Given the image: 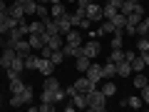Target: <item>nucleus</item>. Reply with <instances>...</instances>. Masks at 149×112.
<instances>
[{
  "mask_svg": "<svg viewBox=\"0 0 149 112\" xmlns=\"http://www.w3.org/2000/svg\"><path fill=\"white\" fill-rule=\"evenodd\" d=\"M87 110H95V112H104L107 110V95L100 87H92V90L87 92Z\"/></svg>",
  "mask_w": 149,
  "mask_h": 112,
  "instance_id": "1",
  "label": "nucleus"
},
{
  "mask_svg": "<svg viewBox=\"0 0 149 112\" xmlns=\"http://www.w3.org/2000/svg\"><path fill=\"white\" fill-rule=\"evenodd\" d=\"M85 15L90 18L92 22H100V20H104V13H102V5H100V3H90V5L85 8Z\"/></svg>",
  "mask_w": 149,
  "mask_h": 112,
  "instance_id": "2",
  "label": "nucleus"
},
{
  "mask_svg": "<svg viewBox=\"0 0 149 112\" xmlns=\"http://www.w3.org/2000/svg\"><path fill=\"white\" fill-rule=\"evenodd\" d=\"M100 52H102V45L97 43V40H90V43H82V55H85V57L95 60Z\"/></svg>",
  "mask_w": 149,
  "mask_h": 112,
  "instance_id": "3",
  "label": "nucleus"
},
{
  "mask_svg": "<svg viewBox=\"0 0 149 112\" xmlns=\"http://www.w3.org/2000/svg\"><path fill=\"white\" fill-rule=\"evenodd\" d=\"M85 75H87V80H90L92 85H100V82H102V65H97L95 60H92V65L87 67Z\"/></svg>",
  "mask_w": 149,
  "mask_h": 112,
  "instance_id": "4",
  "label": "nucleus"
},
{
  "mask_svg": "<svg viewBox=\"0 0 149 112\" xmlns=\"http://www.w3.org/2000/svg\"><path fill=\"white\" fill-rule=\"evenodd\" d=\"M22 70H25V60H22V57H15L10 67H5V72H8V80H13V77L22 75Z\"/></svg>",
  "mask_w": 149,
  "mask_h": 112,
  "instance_id": "5",
  "label": "nucleus"
},
{
  "mask_svg": "<svg viewBox=\"0 0 149 112\" xmlns=\"http://www.w3.org/2000/svg\"><path fill=\"white\" fill-rule=\"evenodd\" d=\"M37 72H40V75H45V77H50V75L55 72V65H52V60H47V57H40V60H37Z\"/></svg>",
  "mask_w": 149,
  "mask_h": 112,
  "instance_id": "6",
  "label": "nucleus"
},
{
  "mask_svg": "<svg viewBox=\"0 0 149 112\" xmlns=\"http://www.w3.org/2000/svg\"><path fill=\"white\" fill-rule=\"evenodd\" d=\"M15 52H17V57H22V60H25L27 55H30V52H35V50L30 48L27 37H22V40H17V43H15Z\"/></svg>",
  "mask_w": 149,
  "mask_h": 112,
  "instance_id": "7",
  "label": "nucleus"
},
{
  "mask_svg": "<svg viewBox=\"0 0 149 112\" xmlns=\"http://www.w3.org/2000/svg\"><path fill=\"white\" fill-rule=\"evenodd\" d=\"M55 20H57V27H60V35H65V32H67L70 27H74V25H72V13H65V15L55 18Z\"/></svg>",
  "mask_w": 149,
  "mask_h": 112,
  "instance_id": "8",
  "label": "nucleus"
},
{
  "mask_svg": "<svg viewBox=\"0 0 149 112\" xmlns=\"http://www.w3.org/2000/svg\"><path fill=\"white\" fill-rule=\"evenodd\" d=\"M15 57H17L15 48H3V55H0V65H3V67H10Z\"/></svg>",
  "mask_w": 149,
  "mask_h": 112,
  "instance_id": "9",
  "label": "nucleus"
},
{
  "mask_svg": "<svg viewBox=\"0 0 149 112\" xmlns=\"http://www.w3.org/2000/svg\"><path fill=\"white\" fill-rule=\"evenodd\" d=\"M114 75H117V62L107 60V62L102 65V80H114Z\"/></svg>",
  "mask_w": 149,
  "mask_h": 112,
  "instance_id": "10",
  "label": "nucleus"
},
{
  "mask_svg": "<svg viewBox=\"0 0 149 112\" xmlns=\"http://www.w3.org/2000/svg\"><path fill=\"white\" fill-rule=\"evenodd\" d=\"M65 43H72V45H82V32L77 30V25L70 27L67 32H65Z\"/></svg>",
  "mask_w": 149,
  "mask_h": 112,
  "instance_id": "11",
  "label": "nucleus"
},
{
  "mask_svg": "<svg viewBox=\"0 0 149 112\" xmlns=\"http://www.w3.org/2000/svg\"><path fill=\"white\" fill-rule=\"evenodd\" d=\"M5 15L15 18V20H22V18H25V10H22L20 3H10V5H8V10H5Z\"/></svg>",
  "mask_w": 149,
  "mask_h": 112,
  "instance_id": "12",
  "label": "nucleus"
},
{
  "mask_svg": "<svg viewBox=\"0 0 149 112\" xmlns=\"http://www.w3.org/2000/svg\"><path fill=\"white\" fill-rule=\"evenodd\" d=\"M62 52H65V57H80V55H82V45L65 43V45H62Z\"/></svg>",
  "mask_w": 149,
  "mask_h": 112,
  "instance_id": "13",
  "label": "nucleus"
},
{
  "mask_svg": "<svg viewBox=\"0 0 149 112\" xmlns=\"http://www.w3.org/2000/svg\"><path fill=\"white\" fill-rule=\"evenodd\" d=\"M92 87H97V85H92V82L87 80V75H85V77H80V80H74V90H77V92H85V95H87Z\"/></svg>",
  "mask_w": 149,
  "mask_h": 112,
  "instance_id": "14",
  "label": "nucleus"
},
{
  "mask_svg": "<svg viewBox=\"0 0 149 112\" xmlns=\"http://www.w3.org/2000/svg\"><path fill=\"white\" fill-rule=\"evenodd\" d=\"M27 43H30V48L37 50V52H40V48H42V45H47V43H45V37H42V35H35V32H30V35H27Z\"/></svg>",
  "mask_w": 149,
  "mask_h": 112,
  "instance_id": "15",
  "label": "nucleus"
},
{
  "mask_svg": "<svg viewBox=\"0 0 149 112\" xmlns=\"http://www.w3.org/2000/svg\"><path fill=\"white\" fill-rule=\"evenodd\" d=\"M132 75V65H129V60H119L117 62V77H129Z\"/></svg>",
  "mask_w": 149,
  "mask_h": 112,
  "instance_id": "16",
  "label": "nucleus"
},
{
  "mask_svg": "<svg viewBox=\"0 0 149 112\" xmlns=\"http://www.w3.org/2000/svg\"><path fill=\"white\" fill-rule=\"evenodd\" d=\"M15 25H17V20H15V18H10V15H5V20L0 22V35H8V32H10L13 27H15Z\"/></svg>",
  "mask_w": 149,
  "mask_h": 112,
  "instance_id": "17",
  "label": "nucleus"
},
{
  "mask_svg": "<svg viewBox=\"0 0 149 112\" xmlns=\"http://www.w3.org/2000/svg\"><path fill=\"white\" fill-rule=\"evenodd\" d=\"M129 65H132V72H144V67H147V62H144L142 55H134V57L129 60Z\"/></svg>",
  "mask_w": 149,
  "mask_h": 112,
  "instance_id": "18",
  "label": "nucleus"
},
{
  "mask_svg": "<svg viewBox=\"0 0 149 112\" xmlns=\"http://www.w3.org/2000/svg\"><path fill=\"white\" fill-rule=\"evenodd\" d=\"M27 30L35 32V35H42V32H45V20H40V18H37V20L27 22Z\"/></svg>",
  "mask_w": 149,
  "mask_h": 112,
  "instance_id": "19",
  "label": "nucleus"
},
{
  "mask_svg": "<svg viewBox=\"0 0 149 112\" xmlns=\"http://www.w3.org/2000/svg\"><path fill=\"white\" fill-rule=\"evenodd\" d=\"M90 65H92V60H90V57H85V55H80V57H74V67L80 70L82 75L87 72V67H90Z\"/></svg>",
  "mask_w": 149,
  "mask_h": 112,
  "instance_id": "20",
  "label": "nucleus"
},
{
  "mask_svg": "<svg viewBox=\"0 0 149 112\" xmlns=\"http://www.w3.org/2000/svg\"><path fill=\"white\" fill-rule=\"evenodd\" d=\"M47 45H50L52 50H60V48L65 45V35H60V32H57V35H50V37H47Z\"/></svg>",
  "mask_w": 149,
  "mask_h": 112,
  "instance_id": "21",
  "label": "nucleus"
},
{
  "mask_svg": "<svg viewBox=\"0 0 149 112\" xmlns=\"http://www.w3.org/2000/svg\"><path fill=\"white\" fill-rule=\"evenodd\" d=\"M72 102H74V110H85L87 107V95L85 92H77V95H72Z\"/></svg>",
  "mask_w": 149,
  "mask_h": 112,
  "instance_id": "22",
  "label": "nucleus"
},
{
  "mask_svg": "<svg viewBox=\"0 0 149 112\" xmlns=\"http://www.w3.org/2000/svg\"><path fill=\"white\" fill-rule=\"evenodd\" d=\"M45 32H47V35H57V32H60V27H57V20H55L52 15H50L47 20H45Z\"/></svg>",
  "mask_w": 149,
  "mask_h": 112,
  "instance_id": "23",
  "label": "nucleus"
},
{
  "mask_svg": "<svg viewBox=\"0 0 149 112\" xmlns=\"http://www.w3.org/2000/svg\"><path fill=\"white\" fill-rule=\"evenodd\" d=\"M22 10H25V18L35 15L37 13V0H25V3H22Z\"/></svg>",
  "mask_w": 149,
  "mask_h": 112,
  "instance_id": "24",
  "label": "nucleus"
},
{
  "mask_svg": "<svg viewBox=\"0 0 149 112\" xmlns=\"http://www.w3.org/2000/svg\"><path fill=\"white\" fill-rule=\"evenodd\" d=\"M25 85H27V82H22V77L17 75V77H13V80H10V92H22V90H25Z\"/></svg>",
  "mask_w": 149,
  "mask_h": 112,
  "instance_id": "25",
  "label": "nucleus"
},
{
  "mask_svg": "<svg viewBox=\"0 0 149 112\" xmlns=\"http://www.w3.org/2000/svg\"><path fill=\"white\" fill-rule=\"evenodd\" d=\"M65 13H67V8H65L62 0H60V3H55V5L50 8V15H52V18H60V15H65Z\"/></svg>",
  "mask_w": 149,
  "mask_h": 112,
  "instance_id": "26",
  "label": "nucleus"
},
{
  "mask_svg": "<svg viewBox=\"0 0 149 112\" xmlns=\"http://www.w3.org/2000/svg\"><path fill=\"white\" fill-rule=\"evenodd\" d=\"M134 48H137V52H139V55H142V52H147V50H149V37H147V35L137 37V45H134Z\"/></svg>",
  "mask_w": 149,
  "mask_h": 112,
  "instance_id": "27",
  "label": "nucleus"
},
{
  "mask_svg": "<svg viewBox=\"0 0 149 112\" xmlns=\"http://www.w3.org/2000/svg\"><path fill=\"white\" fill-rule=\"evenodd\" d=\"M100 90L104 92L107 97H112V95H114V92H117V85H114V80H104V85H102Z\"/></svg>",
  "mask_w": 149,
  "mask_h": 112,
  "instance_id": "28",
  "label": "nucleus"
},
{
  "mask_svg": "<svg viewBox=\"0 0 149 112\" xmlns=\"http://www.w3.org/2000/svg\"><path fill=\"white\" fill-rule=\"evenodd\" d=\"M124 43V30H114L112 32V48H122Z\"/></svg>",
  "mask_w": 149,
  "mask_h": 112,
  "instance_id": "29",
  "label": "nucleus"
},
{
  "mask_svg": "<svg viewBox=\"0 0 149 112\" xmlns=\"http://www.w3.org/2000/svg\"><path fill=\"white\" fill-rule=\"evenodd\" d=\"M37 60H40V55L30 52V55L25 57V70H37Z\"/></svg>",
  "mask_w": 149,
  "mask_h": 112,
  "instance_id": "30",
  "label": "nucleus"
},
{
  "mask_svg": "<svg viewBox=\"0 0 149 112\" xmlns=\"http://www.w3.org/2000/svg\"><path fill=\"white\" fill-rule=\"evenodd\" d=\"M112 22H114V30H124V25H127V15L117 13V15L112 18Z\"/></svg>",
  "mask_w": 149,
  "mask_h": 112,
  "instance_id": "31",
  "label": "nucleus"
},
{
  "mask_svg": "<svg viewBox=\"0 0 149 112\" xmlns=\"http://www.w3.org/2000/svg\"><path fill=\"white\" fill-rule=\"evenodd\" d=\"M102 13H104V20H112V18H114V15H117V8H114V5H112V3H107V5H102Z\"/></svg>",
  "mask_w": 149,
  "mask_h": 112,
  "instance_id": "32",
  "label": "nucleus"
},
{
  "mask_svg": "<svg viewBox=\"0 0 149 112\" xmlns=\"http://www.w3.org/2000/svg\"><path fill=\"white\" fill-rule=\"evenodd\" d=\"M147 82L149 80H147V75H144V72H134V87H137V90H142Z\"/></svg>",
  "mask_w": 149,
  "mask_h": 112,
  "instance_id": "33",
  "label": "nucleus"
},
{
  "mask_svg": "<svg viewBox=\"0 0 149 112\" xmlns=\"http://www.w3.org/2000/svg\"><path fill=\"white\" fill-rule=\"evenodd\" d=\"M124 105H127V107H134V110H139V107H142L144 102H142V97L132 95V97H127V100H124Z\"/></svg>",
  "mask_w": 149,
  "mask_h": 112,
  "instance_id": "34",
  "label": "nucleus"
},
{
  "mask_svg": "<svg viewBox=\"0 0 149 112\" xmlns=\"http://www.w3.org/2000/svg\"><path fill=\"white\" fill-rule=\"evenodd\" d=\"M25 105V100H22V92H13V97H10V107H22Z\"/></svg>",
  "mask_w": 149,
  "mask_h": 112,
  "instance_id": "35",
  "label": "nucleus"
},
{
  "mask_svg": "<svg viewBox=\"0 0 149 112\" xmlns=\"http://www.w3.org/2000/svg\"><path fill=\"white\" fill-rule=\"evenodd\" d=\"M40 20H47L50 18V10H47V5H42V3H37V13H35Z\"/></svg>",
  "mask_w": 149,
  "mask_h": 112,
  "instance_id": "36",
  "label": "nucleus"
},
{
  "mask_svg": "<svg viewBox=\"0 0 149 112\" xmlns=\"http://www.w3.org/2000/svg\"><path fill=\"white\" fill-rule=\"evenodd\" d=\"M32 97H35L32 87H30V85H25V90H22V100H25V105H32Z\"/></svg>",
  "mask_w": 149,
  "mask_h": 112,
  "instance_id": "37",
  "label": "nucleus"
},
{
  "mask_svg": "<svg viewBox=\"0 0 149 112\" xmlns=\"http://www.w3.org/2000/svg\"><path fill=\"white\" fill-rule=\"evenodd\" d=\"M40 100H42V102H47V105H57V102H55V92H50V90H42Z\"/></svg>",
  "mask_w": 149,
  "mask_h": 112,
  "instance_id": "38",
  "label": "nucleus"
},
{
  "mask_svg": "<svg viewBox=\"0 0 149 112\" xmlns=\"http://www.w3.org/2000/svg\"><path fill=\"white\" fill-rule=\"evenodd\" d=\"M50 60H52V65H60V62H62V60H65L62 48H60V50H52V57H50Z\"/></svg>",
  "mask_w": 149,
  "mask_h": 112,
  "instance_id": "39",
  "label": "nucleus"
},
{
  "mask_svg": "<svg viewBox=\"0 0 149 112\" xmlns=\"http://www.w3.org/2000/svg\"><path fill=\"white\" fill-rule=\"evenodd\" d=\"M100 27L104 30V35H112V32H114V22H112V20H104Z\"/></svg>",
  "mask_w": 149,
  "mask_h": 112,
  "instance_id": "40",
  "label": "nucleus"
},
{
  "mask_svg": "<svg viewBox=\"0 0 149 112\" xmlns=\"http://www.w3.org/2000/svg\"><path fill=\"white\" fill-rule=\"evenodd\" d=\"M92 25H95V22H92V20H90V18H87V15H85V18H82V20H80V25H77V27H80V30H90V27H92Z\"/></svg>",
  "mask_w": 149,
  "mask_h": 112,
  "instance_id": "41",
  "label": "nucleus"
},
{
  "mask_svg": "<svg viewBox=\"0 0 149 112\" xmlns=\"http://www.w3.org/2000/svg\"><path fill=\"white\" fill-rule=\"evenodd\" d=\"M137 5H139V3H137ZM132 10H134V5H132V3H122V8H119V13H122V15H129Z\"/></svg>",
  "mask_w": 149,
  "mask_h": 112,
  "instance_id": "42",
  "label": "nucleus"
},
{
  "mask_svg": "<svg viewBox=\"0 0 149 112\" xmlns=\"http://www.w3.org/2000/svg\"><path fill=\"white\" fill-rule=\"evenodd\" d=\"M102 35H104V30H102V27H95V30L90 27V37H92V40H97V37H102Z\"/></svg>",
  "mask_w": 149,
  "mask_h": 112,
  "instance_id": "43",
  "label": "nucleus"
},
{
  "mask_svg": "<svg viewBox=\"0 0 149 112\" xmlns=\"http://www.w3.org/2000/svg\"><path fill=\"white\" fill-rule=\"evenodd\" d=\"M142 102H144V105H149V82L142 87Z\"/></svg>",
  "mask_w": 149,
  "mask_h": 112,
  "instance_id": "44",
  "label": "nucleus"
},
{
  "mask_svg": "<svg viewBox=\"0 0 149 112\" xmlns=\"http://www.w3.org/2000/svg\"><path fill=\"white\" fill-rule=\"evenodd\" d=\"M37 110H40V112H52V110H55V105H47V102H42V105H37Z\"/></svg>",
  "mask_w": 149,
  "mask_h": 112,
  "instance_id": "45",
  "label": "nucleus"
},
{
  "mask_svg": "<svg viewBox=\"0 0 149 112\" xmlns=\"http://www.w3.org/2000/svg\"><path fill=\"white\" fill-rule=\"evenodd\" d=\"M90 3H92V0H77L74 5H77V8H87V5H90Z\"/></svg>",
  "mask_w": 149,
  "mask_h": 112,
  "instance_id": "46",
  "label": "nucleus"
},
{
  "mask_svg": "<svg viewBox=\"0 0 149 112\" xmlns=\"http://www.w3.org/2000/svg\"><path fill=\"white\" fill-rule=\"evenodd\" d=\"M109 3H112V5H114V8H117V10H119V8H122V3H124V0H109Z\"/></svg>",
  "mask_w": 149,
  "mask_h": 112,
  "instance_id": "47",
  "label": "nucleus"
},
{
  "mask_svg": "<svg viewBox=\"0 0 149 112\" xmlns=\"http://www.w3.org/2000/svg\"><path fill=\"white\" fill-rule=\"evenodd\" d=\"M8 10V3H5V0H0V13H5Z\"/></svg>",
  "mask_w": 149,
  "mask_h": 112,
  "instance_id": "48",
  "label": "nucleus"
},
{
  "mask_svg": "<svg viewBox=\"0 0 149 112\" xmlns=\"http://www.w3.org/2000/svg\"><path fill=\"white\" fill-rule=\"evenodd\" d=\"M142 57H144V62H147V67H149V50H147V52H142Z\"/></svg>",
  "mask_w": 149,
  "mask_h": 112,
  "instance_id": "49",
  "label": "nucleus"
},
{
  "mask_svg": "<svg viewBox=\"0 0 149 112\" xmlns=\"http://www.w3.org/2000/svg\"><path fill=\"white\" fill-rule=\"evenodd\" d=\"M124 3H132V5H137V3H139V0H124Z\"/></svg>",
  "mask_w": 149,
  "mask_h": 112,
  "instance_id": "50",
  "label": "nucleus"
},
{
  "mask_svg": "<svg viewBox=\"0 0 149 112\" xmlns=\"http://www.w3.org/2000/svg\"><path fill=\"white\" fill-rule=\"evenodd\" d=\"M3 20H5V13H0V22H3Z\"/></svg>",
  "mask_w": 149,
  "mask_h": 112,
  "instance_id": "51",
  "label": "nucleus"
},
{
  "mask_svg": "<svg viewBox=\"0 0 149 112\" xmlns=\"http://www.w3.org/2000/svg\"><path fill=\"white\" fill-rule=\"evenodd\" d=\"M13 3H20V5H22V3H25V0H13Z\"/></svg>",
  "mask_w": 149,
  "mask_h": 112,
  "instance_id": "52",
  "label": "nucleus"
},
{
  "mask_svg": "<svg viewBox=\"0 0 149 112\" xmlns=\"http://www.w3.org/2000/svg\"><path fill=\"white\" fill-rule=\"evenodd\" d=\"M65 3H77V0H65Z\"/></svg>",
  "mask_w": 149,
  "mask_h": 112,
  "instance_id": "53",
  "label": "nucleus"
},
{
  "mask_svg": "<svg viewBox=\"0 0 149 112\" xmlns=\"http://www.w3.org/2000/svg\"><path fill=\"white\" fill-rule=\"evenodd\" d=\"M50 3H52V5H55V3H60V0H50Z\"/></svg>",
  "mask_w": 149,
  "mask_h": 112,
  "instance_id": "54",
  "label": "nucleus"
},
{
  "mask_svg": "<svg viewBox=\"0 0 149 112\" xmlns=\"http://www.w3.org/2000/svg\"><path fill=\"white\" fill-rule=\"evenodd\" d=\"M92 3H100V0H92Z\"/></svg>",
  "mask_w": 149,
  "mask_h": 112,
  "instance_id": "55",
  "label": "nucleus"
},
{
  "mask_svg": "<svg viewBox=\"0 0 149 112\" xmlns=\"http://www.w3.org/2000/svg\"><path fill=\"white\" fill-rule=\"evenodd\" d=\"M147 37H149V32H147Z\"/></svg>",
  "mask_w": 149,
  "mask_h": 112,
  "instance_id": "56",
  "label": "nucleus"
},
{
  "mask_svg": "<svg viewBox=\"0 0 149 112\" xmlns=\"http://www.w3.org/2000/svg\"><path fill=\"white\" fill-rule=\"evenodd\" d=\"M0 40H3V37H0Z\"/></svg>",
  "mask_w": 149,
  "mask_h": 112,
  "instance_id": "57",
  "label": "nucleus"
}]
</instances>
